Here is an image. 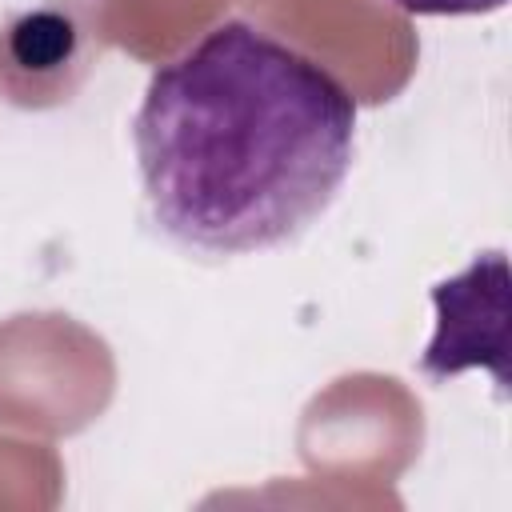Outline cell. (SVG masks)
Masks as SVG:
<instances>
[{
	"mask_svg": "<svg viewBox=\"0 0 512 512\" xmlns=\"http://www.w3.org/2000/svg\"><path fill=\"white\" fill-rule=\"evenodd\" d=\"M408 16H484L500 12L508 0H388Z\"/></svg>",
	"mask_w": 512,
	"mask_h": 512,
	"instance_id": "3",
	"label": "cell"
},
{
	"mask_svg": "<svg viewBox=\"0 0 512 512\" xmlns=\"http://www.w3.org/2000/svg\"><path fill=\"white\" fill-rule=\"evenodd\" d=\"M436 304V336L428 352L420 356V372L432 380H448L464 368L492 364L500 388L508 380L504 372V348H508V260L504 252L476 256L460 276L440 280L432 288Z\"/></svg>",
	"mask_w": 512,
	"mask_h": 512,
	"instance_id": "2",
	"label": "cell"
},
{
	"mask_svg": "<svg viewBox=\"0 0 512 512\" xmlns=\"http://www.w3.org/2000/svg\"><path fill=\"white\" fill-rule=\"evenodd\" d=\"M132 148L168 240L204 256L264 252L336 200L356 152V96L268 28L220 20L148 76Z\"/></svg>",
	"mask_w": 512,
	"mask_h": 512,
	"instance_id": "1",
	"label": "cell"
}]
</instances>
